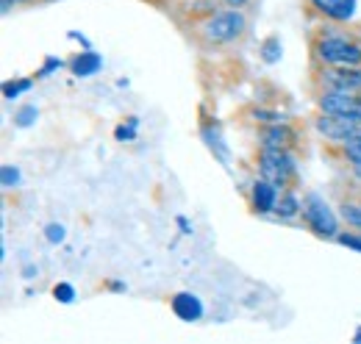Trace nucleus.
<instances>
[{
  "label": "nucleus",
  "instance_id": "obj_1",
  "mask_svg": "<svg viewBox=\"0 0 361 344\" xmlns=\"http://www.w3.org/2000/svg\"><path fill=\"white\" fill-rule=\"evenodd\" d=\"M245 31H247V14L242 8H233V6H226L214 14H209L197 25V34L203 37V42L214 44V47L239 42Z\"/></svg>",
  "mask_w": 361,
  "mask_h": 344
},
{
  "label": "nucleus",
  "instance_id": "obj_2",
  "mask_svg": "<svg viewBox=\"0 0 361 344\" xmlns=\"http://www.w3.org/2000/svg\"><path fill=\"white\" fill-rule=\"evenodd\" d=\"M314 59L319 67H361V42L339 31H322L314 39Z\"/></svg>",
  "mask_w": 361,
  "mask_h": 344
},
{
  "label": "nucleus",
  "instance_id": "obj_3",
  "mask_svg": "<svg viewBox=\"0 0 361 344\" xmlns=\"http://www.w3.org/2000/svg\"><path fill=\"white\" fill-rule=\"evenodd\" d=\"M300 219L306 222V228H309L314 236H319V239L336 242V236H339V231H342L339 209H334L319 192H306V195H303Z\"/></svg>",
  "mask_w": 361,
  "mask_h": 344
},
{
  "label": "nucleus",
  "instance_id": "obj_4",
  "mask_svg": "<svg viewBox=\"0 0 361 344\" xmlns=\"http://www.w3.org/2000/svg\"><path fill=\"white\" fill-rule=\"evenodd\" d=\"M259 175L289 189L298 178V159L289 147H259Z\"/></svg>",
  "mask_w": 361,
  "mask_h": 344
},
{
  "label": "nucleus",
  "instance_id": "obj_5",
  "mask_svg": "<svg viewBox=\"0 0 361 344\" xmlns=\"http://www.w3.org/2000/svg\"><path fill=\"white\" fill-rule=\"evenodd\" d=\"M314 130L331 145L342 147L345 142L361 139V123L359 120H345V117H331V114H317Z\"/></svg>",
  "mask_w": 361,
  "mask_h": 344
},
{
  "label": "nucleus",
  "instance_id": "obj_6",
  "mask_svg": "<svg viewBox=\"0 0 361 344\" xmlns=\"http://www.w3.org/2000/svg\"><path fill=\"white\" fill-rule=\"evenodd\" d=\"M317 111H319V114H331V117L359 120L361 123V94H348V92H319V94H317Z\"/></svg>",
  "mask_w": 361,
  "mask_h": 344
},
{
  "label": "nucleus",
  "instance_id": "obj_7",
  "mask_svg": "<svg viewBox=\"0 0 361 344\" xmlns=\"http://www.w3.org/2000/svg\"><path fill=\"white\" fill-rule=\"evenodd\" d=\"M319 92L361 94V67H322L317 75Z\"/></svg>",
  "mask_w": 361,
  "mask_h": 344
},
{
  "label": "nucleus",
  "instance_id": "obj_8",
  "mask_svg": "<svg viewBox=\"0 0 361 344\" xmlns=\"http://www.w3.org/2000/svg\"><path fill=\"white\" fill-rule=\"evenodd\" d=\"M309 6L334 25H348L359 14V0H309Z\"/></svg>",
  "mask_w": 361,
  "mask_h": 344
},
{
  "label": "nucleus",
  "instance_id": "obj_9",
  "mask_svg": "<svg viewBox=\"0 0 361 344\" xmlns=\"http://www.w3.org/2000/svg\"><path fill=\"white\" fill-rule=\"evenodd\" d=\"M281 186L278 183H272L267 178H256L253 183H250V209H253V214H275V206H278V200H281Z\"/></svg>",
  "mask_w": 361,
  "mask_h": 344
},
{
  "label": "nucleus",
  "instance_id": "obj_10",
  "mask_svg": "<svg viewBox=\"0 0 361 344\" xmlns=\"http://www.w3.org/2000/svg\"><path fill=\"white\" fill-rule=\"evenodd\" d=\"M170 308H173V314L178 317L180 322H197V319H203V314H206L203 300H200L195 292H176V295L170 297Z\"/></svg>",
  "mask_w": 361,
  "mask_h": 344
},
{
  "label": "nucleus",
  "instance_id": "obj_11",
  "mask_svg": "<svg viewBox=\"0 0 361 344\" xmlns=\"http://www.w3.org/2000/svg\"><path fill=\"white\" fill-rule=\"evenodd\" d=\"M295 139H298L295 128L289 123H283V120L281 123H270V125H262V130H259L262 147H289L292 150Z\"/></svg>",
  "mask_w": 361,
  "mask_h": 344
},
{
  "label": "nucleus",
  "instance_id": "obj_12",
  "mask_svg": "<svg viewBox=\"0 0 361 344\" xmlns=\"http://www.w3.org/2000/svg\"><path fill=\"white\" fill-rule=\"evenodd\" d=\"M67 67H70V73H73L75 78H92V75H97V73L103 70V56L94 53L92 47H87V50H81L78 56H73V61H70Z\"/></svg>",
  "mask_w": 361,
  "mask_h": 344
},
{
  "label": "nucleus",
  "instance_id": "obj_13",
  "mask_svg": "<svg viewBox=\"0 0 361 344\" xmlns=\"http://www.w3.org/2000/svg\"><path fill=\"white\" fill-rule=\"evenodd\" d=\"M303 211V200L292 192V189H283L281 192V200H278V206H275V216L278 219H283V222H292V219H298Z\"/></svg>",
  "mask_w": 361,
  "mask_h": 344
},
{
  "label": "nucleus",
  "instance_id": "obj_14",
  "mask_svg": "<svg viewBox=\"0 0 361 344\" xmlns=\"http://www.w3.org/2000/svg\"><path fill=\"white\" fill-rule=\"evenodd\" d=\"M259 56H262V61L264 64H278L281 61V56H283V42H281V37H267L264 42L259 44Z\"/></svg>",
  "mask_w": 361,
  "mask_h": 344
},
{
  "label": "nucleus",
  "instance_id": "obj_15",
  "mask_svg": "<svg viewBox=\"0 0 361 344\" xmlns=\"http://www.w3.org/2000/svg\"><path fill=\"white\" fill-rule=\"evenodd\" d=\"M11 120H14L17 128H31V125L39 120V109H37V103H23V106H17Z\"/></svg>",
  "mask_w": 361,
  "mask_h": 344
},
{
  "label": "nucleus",
  "instance_id": "obj_16",
  "mask_svg": "<svg viewBox=\"0 0 361 344\" xmlns=\"http://www.w3.org/2000/svg\"><path fill=\"white\" fill-rule=\"evenodd\" d=\"M339 216H342V222H345L348 228L361 231V200H345V203L339 206Z\"/></svg>",
  "mask_w": 361,
  "mask_h": 344
},
{
  "label": "nucleus",
  "instance_id": "obj_17",
  "mask_svg": "<svg viewBox=\"0 0 361 344\" xmlns=\"http://www.w3.org/2000/svg\"><path fill=\"white\" fill-rule=\"evenodd\" d=\"M31 89H34V78H14V81H6L3 84V97L6 100H20Z\"/></svg>",
  "mask_w": 361,
  "mask_h": 344
},
{
  "label": "nucleus",
  "instance_id": "obj_18",
  "mask_svg": "<svg viewBox=\"0 0 361 344\" xmlns=\"http://www.w3.org/2000/svg\"><path fill=\"white\" fill-rule=\"evenodd\" d=\"M203 139H206V145H209V150L212 153H217L220 159H228V147L226 142H223V136H220V130H217V125L212 128V125H203Z\"/></svg>",
  "mask_w": 361,
  "mask_h": 344
},
{
  "label": "nucleus",
  "instance_id": "obj_19",
  "mask_svg": "<svg viewBox=\"0 0 361 344\" xmlns=\"http://www.w3.org/2000/svg\"><path fill=\"white\" fill-rule=\"evenodd\" d=\"M50 295H53V300L61 302V305H73L75 297H78V295H75V286H73V283H67V281H59V283L53 286V292H50Z\"/></svg>",
  "mask_w": 361,
  "mask_h": 344
},
{
  "label": "nucleus",
  "instance_id": "obj_20",
  "mask_svg": "<svg viewBox=\"0 0 361 344\" xmlns=\"http://www.w3.org/2000/svg\"><path fill=\"white\" fill-rule=\"evenodd\" d=\"M20 180H23L20 167H14V164H3L0 167V183H3V189H17Z\"/></svg>",
  "mask_w": 361,
  "mask_h": 344
},
{
  "label": "nucleus",
  "instance_id": "obj_21",
  "mask_svg": "<svg viewBox=\"0 0 361 344\" xmlns=\"http://www.w3.org/2000/svg\"><path fill=\"white\" fill-rule=\"evenodd\" d=\"M136 133H139V120H136V117H128L123 125L114 128L117 142H131V139H136Z\"/></svg>",
  "mask_w": 361,
  "mask_h": 344
},
{
  "label": "nucleus",
  "instance_id": "obj_22",
  "mask_svg": "<svg viewBox=\"0 0 361 344\" xmlns=\"http://www.w3.org/2000/svg\"><path fill=\"white\" fill-rule=\"evenodd\" d=\"M42 233H45V239L50 245H64V239H67V228L61 222H47Z\"/></svg>",
  "mask_w": 361,
  "mask_h": 344
},
{
  "label": "nucleus",
  "instance_id": "obj_23",
  "mask_svg": "<svg viewBox=\"0 0 361 344\" xmlns=\"http://www.w3.org/2000/svg\"><path fill=\"white\" fill-rule=\"evenodd\" d=\"M339 153H342V159H345L348 164H361V139L345 142V145L339 147Z\"/></svg>",
  "mask_w": 361,
  "mask_h": 344
},
{
  "label": "nucleus",
  "instance_id": "obj_24",
  "mask_svg": "<svg viewBox=\"0 0 361 344\" xmlns=\"http://www.w3.org/2000/svg\"><path fill=\"white\" fill-rule=\"evenodd\" d=\"M64 67V61L59 59V56H47L45 64L39 67V73H37V81H42V78H47V75H53V73H59Z\"/></svg>",
  "mask_w": 361,
  "mask_h": 344
},
{
  "label": "nucleus",
  "instance_id": "obj_25",
  "mask_svg": "<svg viewBox=\"0 0 361 344\" xmlns=\"http://www.w3.org/2000/svg\"><path fill=\"white\" fill-rule=\"evenodd\" d=\"M250 114H253V120H259L262 125H270V123H281V120H283L278 111H270V109H253Z\"/></svg>",
  "mask_w": 361,
  "mask_h": 344
},
{
  "label": "nucleus",
  "instance_id": "obj_26",
  "mask_svg": "<svg viewBox=\"0 0 361 344\" xmlns=\"http://www.w3.org/2000/svg\"><path fill=\"white\" fill-rule=\"evenodd\" d=\"M28 3H34V0H0V8H3V14H11L17 6H28Z\"/></svg>",
  "mask_w": 361,
  "mask_h": 344
},
{
  "label": "nucleus",
  "instance_id": "obj_27",
  "mask_svg": "<svg viewBox=\"0 0 361 344\" xmlns=\"http://www.w3.org/2000/svg\"><path fill=\"white\" fill-rule=\"evenodd\" d=\"M176 222H178V228H180V233H183V236H192V233H195V228L189 225V219H186V216H176Z\"/></svg>",
  "mask_w": 361,
  "mask_h": 344
},
{
  "label": "nucleus",
  "instance_id": "obj_28",
  "mask_svg": "<svg viewBox=\"0 0 361 344\" xmlns=\"http://www.w3.org/2000/svg\"><path fill=\"white\" fill-rule=\"evenodd\" d=\"M106 289H109V292H126L128 286H126L123 281H109V283H106Z\"/></svg>",
  "mask_w": 361,
  "mask_h": 344
},
{
  "label": "nucleus",
  "instance_id": "obj_29",
  "mask_svg": "<svg viewBox=\"0 0 361 344\" xmlns=\"http://www.w3.org/2000/svg\"><path fill=\"white\" fill-rule=\"evenodd\" d=\"M226 3H228V6H233V8H245L250 0H226Z\"/></svg>",
  "mask_w": 361,
  "mask_h": 344
},
{
  "label": "nucleus",
  "instance_id": "obj_30",
  "mask_svg": "<svg viewBox=\"0 0 361 344\" xmlns=\"http://www.w3.org/2000/svg\"><path fill=\"white\" fill-rule=\"evenodd\" d=\"M350 175L361 183V164H350Z\"/></svg>",
  "mask_w": 361,
  "mask_h": 344
},
{
  "label": "nucleus",
  "instance_id": "obj_31",
  "mask_svg": "<svg viewBox=\"0 0 361 344\" xmlns=\"http://www.w3.org/2000/svg\"><path fill=\"white\" fill-rule=\"evenodd\" d=\"M353 344H361V325L356 328V333H353Z\"/></svg>",
  "mask_w": 361,
  "mask_h": 344
}]
</instances>
